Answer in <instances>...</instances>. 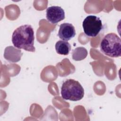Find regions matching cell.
Returning a JSON list of instances; mask_svg holds the SVG:
<instances>
[{"label": "cell", "mask_w": 121, "mask_h": 121, "mask_svg": "<svg viewBox=\"0 0 121 121\" xmlns=\"http://www.w3.org/2000/svg\"><path fill=\"white\" fill-rule=\"evenodd\" d=\"M34 31L30 25H24L16 28L12 35V42L18 49L34 52Z\"/></svg>", "instance_id": "obj_1"}, {"label": "cell", "mask_w": 121, "mask_h": 121, "mask_svg": "<svg viewBox=\"0 0 121 121\" xmlns=\"http://www.w3.org/2000/svg\"><path fill=\"white\" fill-rule=\"evenodd\" d=\"M100 49L105 55L112 58L121 55V40L117 35L110 33L106 35L101 40Z\"/></svg>", "instance_id": "obj_2"}, {"label": "cell", "mask_w": 121, "mask_h": 121, "mask_svg": "<svg viewBox=\"0 0 121 121\" xmlns=\"http://www.w3.org/2000/svg\"><path fill=\"white\" fill-rule=\"evenodd\" d=\"M61 95L65 100L77 101L83 98L84 90L78 81L73 79H68L62 85Z\"/></svg>", "instance_id": "obj_3"}, {"label": "cell", "mask_w": 121, "mask_h": 121, "mask_svg": "<svg viewBox=\"0 0 121 121\" xmlns=\"http://www.w3.org/2000/svg\"><path fill=\"white\" fill-rule=\"evenodd\" d=\"M84 33L88 36L96 37L102 30V22L101 19L94 15L87 16L82 23Z\"/></svg>", "instance_id": "obj_4"}, {"label": "cell", "mask_w": 121, "mask_h": 121, "mask_svg": "<svg viewBox=\"0 0 121 121\" xmlns=\"http://www.w3.org/2000/svg\"><path fill=\"white\" fill-rule=\"evenodd\" d=\"M46 17L48 22L52 24H56L64 19L65 12L60 7H49L46 10Z\"/></svg>", "instance_id": "obj_5"}, {"label": "cell", "mask_w": 121, "mask_h": 121, "mask_svg": "<svg viewBox=\"0 0 121 121\" xmlns=\"http://www.w3.org/2000/svg\"><path fill=\"white\" fill-rule=\"evenodd\" d=\"M76 35L74 26L70 23H64L60 26L58 35L63 41H68L73 38Z\"/></svg>", "instance_id": "obj_6"}, {"label": "cell", "mask_w": 121, "mask_h": 121, "mask_svg": "<svg viewBox=\"0 0 121 121\" xmlns=\"http://www.w3.org/2000/svg\"><path fill=\"white\" fill-rule=\"evenodd\" d=\"M22 55L21 50L17 49L13 46L7 47L4 51V58L13 62H17L19 61Z\"/></svg>", "instance_id": "obj_7"}, {"label": "cell", "mask_w": 121, "mask_h": 121, "mask_svg": "<svg viewBox=\"0 0 121 121\" xmlns=\"http://www.w3.org/2000/svg\"><path fill=\"white\" fill-rule=\"evenodd\" d=\"M56 52L58 54L67 55L69 54L71 50V45L67 41L59 40L57 42L55 45Z\"/></svg>", "instance_id": "obj_8"}, {"label": "cell", "mask_w": 121, "mask_h": 121, "mask_svg": "<svg viewBox=\"0 0 121 121\" xmlns=\"http://www.w3.org/2000/svg\"><path fill=\"white\" fill-rule=\"evenodd\" d=\"M87 50L83 47H78L74 49L72 52V59L76 61L85 59L87 55Z\"/></svg>", "instance_id": "obj_9"}]
</instances>
